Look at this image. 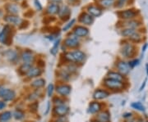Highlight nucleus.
<instances>
[{"label":"nucleus","mask_w":148,"mask_h":122,"mask_svg":"<svg viewBox=\"0 0 148 122\" xmlns=\"http://www.w3.org/2000/svg\"><path fill=\"white\" fill-rule=\"evenodd\" d=\"M64 58L70 63H82L86 59V54L81 50H73L71 52H66Z\"/></svg>","instance_id":"obj_1"},{"label":"nucleus","mask_w":148,"mask_h":122,"mask_svg":"<svg viewBox=\"0 0 148 122\" xmlns=\"http://www.w3.org/2000/svg\"><path fill=\"white\" fill-rule=\"evenodd\" d=\"M125 85H126L125 82H121L110 78H106L104 80L105 87L113 92H122L123 90H124V89L126 88Z\"/></svg>","instance_id":"obj_2"},{"label":"nucleus","mask_w":148,"mask_h":122,"mask_svg":"<svg viewBox=\"0 0 148 122\" xmlns=\"http://www.w3.org/2000/svg\"><path fill=\"white\" fill-rule=\"evenodd\" d=\"M120 53L124 58H132L137 53L136 47L130 42H125L121 47Z\"/></svg>","instance_id":"obj_3"},{"label":"nucleus","mask_w":148,"mask_h":122,"mask_svg":"<svg viewBox=\"0 0 148 122\" xmlns=\"http://www.w3.org/2000/svg\"><path fill=\"white\" fill-rule=\"evenodd\" d=\"M138 14H139V11L133 9V8H129V9L119 11L118 12V16L123 21L133 20L135 17H137L138 16Z\"/></svg>","instance_id":"obj_4"},{"label":"nucleus","mask_w":148,"mask_h":122,"mask_svg":"<svg viewBox=\"0 0 148 122\" xmlns=\"http://www.w3.org/2000/svg\"><path fill=\"white\" fill-rule=\"evenodd\" d=\"M12 33V27L10 25H6L5 26L3 27V29L2 30V31L0 32V43H3V44H7L9 45L12 39H11L10 35Z\"/></svg>","instance_id":"obj_5"},{"label":"nucleus","mask_w":148,"mask_h":122,"mask_svg":"<svg viewBox=\"0 0 148 122\" xmlns=\"http://www.w3.org/2000/svg\"><path fill=\"white\" fill-rule=\"evenodd\" d=\"M15 97L16 93L14 90L0 87V98L4 102L12 101L15 98Z\"/></svg>","instance_id":"obj_6"},{"label":"nucleus","mask_w":148,"mask_h":122,"mask_svg":"<svg viewBox=\"0 0 148 122\" xmlns=\"http://www.w3.org/2000/svg\"><path fill=\"white\" fill-rule=\"evenodd\" d=\"M116 69L118 72H119L120 74L124 76H127V75L130 73V70H131V68L129 67L128 63L123 60H119L117 62Z\"/></svg>","instance_id":"obj_7"},{"label":"nucleus","mask_w":148,"mask_h":122,"mask_svg":"<svg viewBox=\"0 0 148 122\" xmlns=\"http://www.w3.org/2000/svg\"><path fill=\"white\" fill-rule=\"evenodd\" d=\"M86 12L92 17H99L103 13V9L99 5L90 4L86 7Z\"/></svg>","instance_id":"obj_8"},{"label":"nucleus","mask_w":148,"mask_h":122,"mask_svg":"<svg viewBox=\"0 0 148 122\" xmlns=\"http://www.w3.org/2000/svg\"><path fill=\"white\" fill-rule=\"evenodd\" d=\"M71 9L69 6L67 5H63L59 7V11H58V17L64 22L68 21L70 19V16H71Z\"/></svg>","instance_id":"obj_9"},{"label":"nucleus","mask_w":148,"mask_h":122,"mask_svg":"<svg viewBox=\"0 0 148 122\" xmlns=\"http://www.w3.org/2000/svg\"><path fill=\"white\" fill-rule=\"evenodd\" d=\"M3 20L5 21V22L8 23V25L17 26H20L21 22L23 21V20L19 16H17V15H9V14L4 16Z\"/></svg>","instance_id":"obj_10"},{"label":"nucleus","mask_w":148,"mask_h":122,"mask_svg":"<svg viewBox=\"0 0 148 122\" xmlns=\"http://www.w3.org/2000/svg\"><path fill=\"white\" fill-rule=\"evenodd\" d=\"M94 17L89 15L86 12H82L78 16V21L84 26H90L94 23Z\"/></svg>","instance_id":"obj_11"},{"label":"nucleus","mask_w":148,"mask_h":122,"mask_svg":"<svg viewBox=\"0 0 148 122\" xmlns=\"http://www.w3.org/2000/svg\"><path fill=\"white\" fill-rule=\"evenodd\" d=\"M64 45L69 48H77L80 45L78 37H77L74 35H72V36L67 37L65 39V40H64Z\"/></svg>","instance_id":"obj_12"},{"label":"nucleus","mask_w":148,"mask_h":122,"mask_svg":"<svg viewBox=\"0 0 148 122\" xmlns=\"http://www.w3.org/2000/svg\"><path fill=\"white\" fill-rule=\"evenodd\" d=\"M55 90L59 95L63 96V97H68L71 94L72 87L67 84H62V85H57L55 88Z\"/></svg>","instance_id":"obj_13"},{"label":"nucleus","mask_w":148,"mask_h":122,"mask_svg":"<svg viewBox=\"0 0 148 122\" xmlns=\"http://www.w3.org/2000/svg\"><path fill=\"white\" fill-rule=\"evenodd\" d=\"M70 111L69 106L67 105H59V106H55L53 108V114L56 115L58 117H66L68 113Z\"/></svg>","instance_id":"obj_14"},{"label":"nucleus","mask_w":148,"mask_h":122,"mask_svg":"<svg viewBox=\"0 0 148 122\" xmlns=\"http://www.w3.org/2000/svg\"><path fill=\"white\" fill-rule=\"evenodd\" d=\"M73 35L78 38L86 37L89 35V29L84 26H77L74 27Z\"/></svg>","instance_id":"obj_15"},{"label":"nucleus","mask_w":148,"mask_h":122,"mask_svg":"<svg viewBox=\"0 0 148 122\" xmlns=\"http://www.w3.org/2000/svg\"><path fill=\"white\" fill-rule=\"evenodd\" d=\"M21 58L24 63L32 64V62L35 61V56L31 50L27 49V50H25L21 53Z\"/></svg>","instance_id":"obj_16"},{"label":"nucleus","mask_w":148,"mask_h":122,"mask_svg":"<svg viewBox=\"0 0 148 122\" xmlns=\"http://www.w3.org/2000/svg\"><path fill=\"white\" fill-rule=\"evenodd\" d=\"M110 92L107 91L106 89H98L94 92L93 94V98L95 100H102L105 99L106 98H108L110 96Z\"/></svg>","instance_id":"obj_17"},{"label":"nucleus","mask_w":148,"mask_h":122,"mask_svg":"<svg viewBox=\"0 0 148 122\" xmlns=\"http://www.w3.org/2000/svg\"><path fill=\"white\" fill-rule=\"evenodd\" d=\"M122 28H131V29H137L142 24L138 20H128V21H123L121 22Z\"/></svg>","instance_id":"obj_18"},{"label":"nucleus","mask_w":148,"mask_h":122,"mask_svg":"<svg viewBox=\"0 0 148 122\" xmlns=\"http://www.w3.org/2000/svg\"><path fill=\"white\" fill-rule=\"evenodd\" d=\"M107 78H110V79H113V80H119V81H121V82H125L127 83V78L126 76L123 75L122 74H120L119 72L118 71H109L108 74H107Z\"/></svg>","instance_id":"obj_19"},{"label":"nucleus","mask_w":148,"mask_h":122,"mask_svg":"<svg viewBox=\"0 0 148 122\" xmlns=\"http://www.w3.org/2000/svg\"><path fill=\"white\" fill-rule=\"evenodd\" d=\"M95 121L97 122H110V113L109 111H103L98 113L95 117Z\"/></svg>","instance_id":"obj_20"},{"label":"nucleus","mask_w":148,"mask_h":122,"mask_svg":"<svg viewBox=\"0 0 148 122\" xmlns=\"http://www.w3.org/2000/svg\"><path fill=\"white\" fill-rule=\"evenodd\" d=\"M102 109V104L98 101L91 102L89 105V108H88V112L90 114H96L101 112Z\"/></svg>","instance_id":"obj_21"},{"label":"nucleus","mask_w":148,"mask_h":122,"mask_svg":"<svg viewBox=\"0 0 148 122\" xmlns=\"http://www.w3.org/2000/svg\"><path fill=\"white\" fill-rule=\"evenodd\" d=\"M5 9L9 15H17L20 12V7L16 3H8L5 6Z\"/></svg>","instance_id":"obj_22"},{"label":"nucleus","mask_w":148,"mask_h":122,"mask_svg":"<svg viewBox=\"0 0 148 122\" xmlns=\"http://www.w3.org/2000/svg\"><path fill=\"white\" fill-rule=\"evenodd\" d=\"M43 73V70L40 67H33L32 66L31 69L29 70V71L27 72V76L29 79H32V78H36L38 76H40Z\"/></svg>","instance_id":"obj_23"},{"label":"nucleus","mask_w":148,"mask_h":122,"mask_svg":"<svg viewBox=\"0 0 148 122\" xmlns=\"http://www.w3.org/2000/svg\"><path fill=\"white\" fill-rule=\"evenodd\" d=\"M59 7L60 6L58 4H55V3H49L47 6L46 9H45V12L50 15V16H53V15H56L58 13V11H59Z\"/></svg>","instance_id":"obj_24"},{"label":"nucleus","mask_w":148,"mask_h":122,"mask_svg":"<svg viewBox=\"0 0 148 122\" xmlns=\"http://www.w3.org/2000/svg\"><path fill=\"white\" fill-rule=\"evenodd\" d=\"M5 56L11 62H16L18 59V54L15 50H8L5 53Z\"/></svg>","instance_id":"obj_25"},{"label":"nucleus","mask_w":148,"mask_h":122,"mask_svg":"<svg viewBox=\"0 0 148 122\" xmlns=\"http://www.w3.org/2000/svg\"><path fill=\"white\" fill-rule=\"evenodd\" d=\"M116 0H99L98 3L101 8H109L115 4Z\"/></svg>","instance_id":"obj_26"},{"label":"nucleus","mask_w":148,"mask_h":122,"mask_svg":"<svg viewBox=\"0 0 148 122\" xmlns=\"http://www.w3.org/2000/svg\"><path fill=\"white\" fill-rule=\"evenodd\" d=\"M137 31L135 29H131V28H123L120 30V35L123 38H129L132 36V35Z\"/></svg>","instance_id":"obj_27"},{"label":"nucleus","mask_w":148,"mask_h":122,"mask_svg":"<svg viewBox=\"0 0 148 122\" xmlns=\"http://www.w3.org/2000/svg\"><path fill=\"white\" fill-rule=\"evenodd\" d=\"M45 83H46V81L45 79H43V78H39V79H36V80H35L33 82H32V87L33 88H36V89H40V88H42L44 87L45 85Z\"/></svg>","instance_id":"obj_28"},{"label":"nucleus","mask_w":148,"mask_h":122,"mask_svg":"<svg viewBox=\"0 0 148 122\" xmlns=\"http://www.w3.org/2000/svg\"><path fill=\"white\" fill-rule=\"evenodd\" d=\"M32 67V64L23 63V64H21V66L19 67L18 71H19V73H20L21 75H24L27 74V72L29 71V70L31 69Z\"/></svg>","instance_id":"obj_29"},{"label":"nucleus","mask_w":148,"mask_h":122,"mask_svg":"<svg viewBox=\"0 0 148 122\" xmlns=\"http://www.w3.org/2000/svg\"><path fill=\"white\" fill-rule=\"evenodd\" d=\"M12 117V114L9 111L3 112L0 114V122H8Z\"/></svg>","instance_id":"obj_30"},{"label":"nucleus","mask_w":148,"mask_h":122,"mask_svg":"<svg viewBox=\"0 0 148 122\" xmlns=\"http://www.w3.org/2000/svg\"><path fill=\"white\" fill-rule=\"evenodd\" d=\"M143 38L142 36V35L138 32H135L133 35H132L131 37L129 38V40L132 43H138L142 42L143 41Z\"/></svg>","instance_id":"obj_31"},{"label":"nucleus","mask_w":148,"mask_h":122,"mask_svg":"<svg viewBox=\"0 0 148 122\" xmlns=\"http://www.w3.org/2000/svg\"><path fill=\"white\" fill-rule=\"evenodd\" d=\"M131 107L134 110H137L139 112H145L146 111V108L141 102H134L131 104Z\"/></svg>","instance_id":"obj_32"},{"label":"nucleus","mask_w":148,"mask_h":122,"mask_svg":"<svg viewBox=\"0 0 148 122\" xmlns=\"http://www.w3.org/2000/svg\"><path fill=\"white\" fill-rule=\"evenodd\" d=\"M58 77L64 81H68L70 79V74L66 69L60 70L58 71Z\"/></svg>","instance_id":"obj_33"},{"label":"nucleus","mask_w":148,"mask_h":122,"mask_svg":"<svg viewBox=\"0 0 148 122\" xmlns=\"http://www.w3.org/2000/svg\"><path fill=\"white\" fill-rule=\"evenodd\" d=\"M60 42H61V39H57V40L54 42V43H53V47L50 48V53H51L53 56H56V55H57L58 48H59V45H60Z\"/></svg>","instance_id":"obj_34"},{"label":"nucleus","mask_w":148,"mask_h":122,"mask_svg":"<svg viewBox=\"0 0 148 122\" xmlns=\"http://www.w3.org/2000/svg\"><path fill=\"white\" fill-rule=\"evenodd\" d=\"M12 117H14L16 120L21 121L22 119H24L25 117V113L23 111H21L20 109H17L16 111H14V112L12 113Z\"/></svg>","instance_id":"obj_35"},{"label":"nucleus","mask_w":148,"mask_h":122,"mask_svg":"<svg viewBox=\"0 0 148 122\" xmlns=\"http://www.w3.org/2000/svg\"><path fill=\"white\" fill-rule=\"evenodd\" d=\"M75 23H76V19H71L67 24L64 25V28L62 29V30H63V31H68L69 30H70V29L73 27V26Z\"/></svg>","instance_id":"obj_36"},{"label":"nucleus","mask_w":148,"mask_h":122,"mask_svg":"<svg viewBox=\"0 0 148 122\" xmlns=\"http://www.w3.org/2000/svg\"><path fill=\"white\" fill-rule=\"evenodd\" d=\"M139 59H132V60H130L127 63H128V66H129V67L132 69V68H134L135 66H137L138 65H139Z\"/></svg>","instance_id":"obj_37"},{"label":"nucleus","mask_w":148,"mask_h":122,"mask_svg":"<svg viewBox=\"0 0 148 122\" xmlns=\"http://www.w3.org/2000/svg\"><path fill=\"white\" fill-rule=\"evenodd\" d=\"M53 102L55 104V106H59V105H64L65 104V102L64 101V99H62L61 98H53Z\"/></svg>","instance_id":"obj_38"},{"label":"nucleus","mask_w":148,"mask_h":122,"mask_svg":"<svg viewBox=\"0 0 148 122\" xmlns=\"http://www.w3.org/2000/svg\"><path fill=\"white\" fill-rule=\"evenodd\" d=\"M53 90H54V86H53V84H49L48 85L47 88V94L49 98H51L53 96Z\"/></svg>","instance_id":"obj_39"},{"label":"nucleus","mask_w":148,"mask_h":122,"mask_svg":"<svg viewBox=\"0 0 148 122\" xmlns=\"http://www.w3.org/2000/svg\"><path fill=\"white\" fill-rule=\"evenodd\" d=\"M30 107V111L32 112H36L38 110V107H39V103L35 102H32V104L29 105Z\"/></svg>","instance_id":"obj_40"},{"label":"nucleus","mask_w":148,"mask_h":122,"mask_svg":"<svg viewBox=\"0 0 148 122\" xmlns=\"http://www.w3.org/2000/svg\"><path fill=\"white\" fill-rule=\"evenodd\" d=\"M128 0H117L116 2H115V3H116V7H119V8H121L123 7V6L126 4V3H127Z\"/></svg>","instance_id":"obj_41"},{"label":"nucleus","mask_w":148,"mask_h":122,"mask_svg":"<svg viewBox=\"0 0 148 122\" xmlns=\"http://www.w3.org/2000/svg\"><path fill=\"white\" fill-rule=\"evenodd\" d=\"M34 3H35V5L36 7V8L38 11H41L43 9L42 5L40 4V2L39 0H34Z\"/></svg>","instance_id":"obj_42"},{"label":"nucleus","mask_w":148,"mask_h":122,"mask_svg":"<svg viewBox=\"0 0 148 122\" xmlns=\"http://www.w3.org/2000/svg\"><path fill=\"white\" fill-rule=\"evenodd\" d=\"M132 112H126V113H124V114H123V118H124V119H130V118H132Z\"/></svg>","instance_id":"obj_43"},{"label":"nucleus","mask_w":148,"mask_h":122,"mask_svg":"<svg viewBox=\"0 0 148 122\" xmlns=\"http://www.w3.org/2000/svg\"><path fill=\"white\" fill-rule=\"evenodd\" d=\"M54 122H68V119L66 117H58V119L55 120Z\"/></svg>","instance_id":"obj_44"},{"label":"nucleus","mask_w":148,"mask_h":122,"mask_svg":"<svg viewBox=\"0 0 148 122\" xmlns=\"http://www.w3.org/2000/svg\"><path fill=\"white\" fill-rule=\"evenodd\" d=\"M147 79H145V80L143 81V83L142 84V85H141L140 89H139V92H142V91L145 89V87H146V85H147Z\"/></svg>","instance_id":"obj_45"},{"label":"nucleus","mask_w":148,"mask_h":122,"mask_svg":"<svg viewBox=\"0 0 148 122\" xmlns=\"http://www.w3.org/2000/svg\"><path fill=\"white\" fill-rule=\"evenodd\" d=\"M50 111V102H47V106H46V110L45 112V115L46 116L49 114V112Z\"/></svg>","instance_id":"obj_46"},{"label":"nucleus","mask_w":148,"mask_h":122,"mask_svg":"<svg viewBox=\"0 0 148 122\" xmlns=\"http://www.w3.org/2000/svg\"><path fill=\"white\" fill-rule=\"evenodd\" d=\"M63 0H49V3H55V4H60Z\"/></svg>","instance_id":"obj_47"},{"label":"nucleus","mask_w":148,"mask_h":122,"mask_svg":"<svg viewBox=\"0 0 148 122\" xmlns=\"http://www.w3.org/2000/svg\"><path fill=\"white\" fill-rule=\"evenodd\" d=\"M6 106V102L4 101H0V111L4 109Z\"/></svg>","instance_id":"obj_48"},{"label":"nucleus","mask_w":148,"mask_h":122,"mask_svg":"<svg viewBox=\"0 0 148 122\" xmlns=\"http://www.w3.org/2000/svg\"><path fill=\"white\" fill-rule=\"evenodd\" d=\"M147 43H144L143 46V48H142V52H143V53H144L145 52H146V50H147Z\"/></svg>","instance_id":"obj_49"},{"label":"nucleus","mask_w":148,"mask_h":122,"mask_svg":"<svg viewBox=\"0 0 148 122\" xmlns=\"http://www.w3.org/2000/svg\"><path fill=\"white\" fill-rule=\"evenodd\" d=\"M124 122H136V119H133V118H130V119H127Z\"/></svg>","instance_id":"obj_50"},{"label":"nucleus","mask_w":148,"mask_h":122,"mask_svg":"<svg viewBox=\"0 0 148 122\" xmlns=\"http://www.w3.org/2000/svg\"><path fill=\"white\" fill-rule=\"evenodd\" d=\"M136 122H145L144 121V119L143 117H138V119L136 120Z\"/></svg>","instance_id":"obj_51"},{"label":"nucleus","mask_w":148,"mask_h":122,"mask_svg":"<svg viewBox=\"0 0 148 122\" xmlns=\"http://www.w3.org/2000/svg\"><path fill=\"white\" fill-rule=\"evenodd\" d=\"M146 71H147V75L148 76V63H146Z\"/></svg>","instance_id":"obj_52"},{"label":"nucleus","mask_w":148,"mask_h":122,"mask_svg":"<svg viewBox=\"0 0 148 122\" xmlns=\"http://www.w3.org/2000/svg\"><path fill=\"white\" fill-rule=\"evenodd\" d=\"M14 1H16V2H19V1H21V0H14Z\"/></svg>","instance_id":"obj_53"},{"label":"nucleus","mask_w":148,"mask_h":122,"mask_svg":"<svg viewBox=\"0 0 148 122\" xmlns=\"http://www.w3.org/2000/svg\"><path fill=\"white\" fill-rule=\"evenodd\" d=\"M147 48H148V43H147Z\"/></svg>","instance_id":"obj_54"},{"label":"nucleus","mask_w":148,"mask_h":122,"mask_svg":"<svg viewBox=\"0 0 148 122\" xmlns=\"http://www.w3.org/2000/svg\"><path fill=\"white\" fill-rule=\"evenodd\" d=\"M146 122H148V121H146Z\"/></svg>","instance_id":"obj_55"}]
</instances>
